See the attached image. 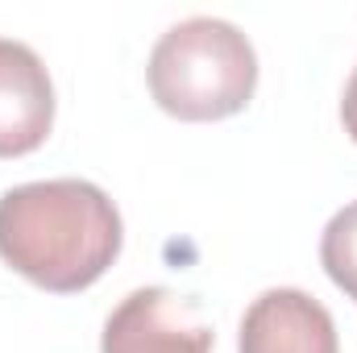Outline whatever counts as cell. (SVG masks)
Listing matches in <instances>:
<instances>
[{
    "label": "cell",
    "instance_id": "1",
    "mask_svg": "<svg viewBox=\"0 0 357 353\" xmlns=\"http://www.w3.org/2000/svg\"><path fill=\"white\" fill-rule=\"evenodd\" d=\"M121 254V212L88 179H42L0 195V258L29 283L71 295Z\"/></svg>",
    "mask_w": 357,
    "mask_h": 353
},
{
    "label": "cell",
    "instance_id": "6",
    "mask_svg": "<svg viewBox=\"0 0 357 353\" xmlns=\"http://www.w3.org/2000/svg\"><path fill=\"white\" fill-rule=\"evenodd\" d=\"M320 262L328 270V278L357 303V200L345 204L320 237Z\"/></svg>",
    "mask_w": 357,
    "mask_h": 353
},
{
    "label": "cell",
    "instance_id": "7",
    "mask_svg": "<svg viewBox=\"0 0 357 353\" xmlns=\"http://www.w3.org/2000/svg\"><path fill=\"white\" fill-rule=\"evenodd\" d=\"M341 121H345V133L357 142V67L345 84V100H341Z\"/></svg>",
    "mask_w": 357,
    "mask_h": 353
},
{
    "label": "cell",
    "instance_id": "3",
    "mask_svg": "<svg viewBox=\"0 0 357 353\" xmlns=\"http://www.w3.org/2000/svg\"><path fill=\"white\" fill-rule=\"evenodd\" d=\"M100 353H212V329L183 295L137 287L112 308Z\"/></svg>",
    "mask_w": 357,
    "mask_h": 353
},
{
    "label": "cell",
    "instance_id": "5",
    "mask_svg": "<svg viewBox=\"0 0 357 353\" xmlns=\"http://www.w3.org/2000/svg\"><path fill=\"white\" fill-rule=\"evenodd\" d=\"M54 125V84L46 63L13 38H0V158H21Z\"/></svg>",
    "mask_w": 357,
    "mask_h": 353
},
{
    "label": "cell",
    "instance_id": "2",
    "mask_svg": "<svg viewBox=\"0 0 357 353\" xmlns=\"http://www.w3.org/2000/svg\"><path fill=\"white\" fill-rule=\"evenodd\" d=\"M258 54L250 38L220 17H187L150 50V96L178 121H220L250 104Z\"/></svg>",
    "mask_w": 357,
    "mask_h": 353
},
{
    "label": "cell",
    "instance_id": "4",
    "mask_svg": "<svg viewBox=\"0 0 357 353\" xmlns=\"http://www.w3.org/2000/svg\"><path fill=\"white\" fill-rule=\"evenodd\" d=\"M241 353H341L333 312L299 291L270 287L241 316Z\"/></svg>",
    "mask_w": 357,
    "mask_h": 353
}]
</instances>
